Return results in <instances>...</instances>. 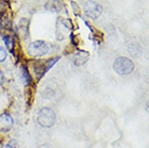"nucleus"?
<instances>
[{"instance_id": "obj_1", "label": "nucleus", "mask_w": 149, "mask_h": 148, "mask_svg": "<svg viewBox=\"0 0 149 148\" xmlns=\"http://www.w3.org/2000/svg\"><path fill=\"white\" fill-rule=\"evenodd\" d=\"M113 71L119 75L127 76L133 73L134 71V63L127 57L121 56L116 59L115 63H113Z\"/></svg>"}, {"instance_id": "obj_2", "label": "nucleus", "mask_w": 149, "mask_h": 148, "mask_svg": "<svg viewBox=\"0 0 149 148\" xmlns=\"http://www.w3.org/2000/svg\"><path fill=\"white\" fill-rule=\"evenodd\" d=\"M55 119L56 117L53 109H51V108L49 107L42 108L38 112V117H37L38 123L41 126H43V128H51L55 123Z\"/></svg>"}, {"instance_id": "obj_3", "label": "nucleus", "mask_w": 149, "mask_h": 148, "mask_svg": "<svg viewBox=\"0 0 149 148\" xmlns=\"http://www.w3.org/2000/svg\"><path fill=\"white\" fill-rule=\"evenodd\" d=\"M102 11H103V8L101 4L93 0H89L84 4V13L91 19H97L102 14Z\"/></svg>"}, {"instance_id": "obj_4", "label": "nucleus", "mask_w": 149, "mask_h": 148, "mask_svg": "<svg viewBox=\"0 0 149 148\" xmlns=\"http://www.w3.org/2000/svg\"><path fill=\"white\" fill-rule=\"evenodd\" d=\"M49 52V47L43 41H34L28 47V53L33 56H42Z\"/></svg>"}, {"instance_id": "obj_5", "label": "nucleus", "mask_w": 149, "mask_h": 148, "mask_svg": "<svg viewBox=\"0 0 149 148\" xmlns=\"http://www.w3.org/2000/svg\"><path fill=\"white\" fill-rule=\"evenodd\" d=\"M13 126V119L9 114L0 115V132H8Z\"/></svg>"}, {"instance_id": "obj_6", "label": "nucleus", "mask_w": 149, "mask_h": 148, "mask_svg": "<svg viewBox=\"0 0 149 148\" xmlns=\"http://www.w3.org/2000/svg\"><path fill=\"white\" fill-rule=\"evenodd\" d=\"M45 8L50 10V11H60L61 9V3L60 1H57V0H50L48 3L45 4Z\"/></svg>"}, {"instance_id": "obj_7", "label": "nucleus", "mask_w": 149, "mask_h": 148, "mask_svg": "<svg viewBox=\"0 0 149 148\" xmlns=\"http://www.w3.org/2000/svg\"><path fill=\"white\" fill-rule=\"evenodd\" d=\"M129 51H130L131 55L137 57V56L141 55V53H142V49H141V47H139L138 45L133 43V45H130V47H129Z\"/></svg>"}, {"instance_id": "obj_8", "label": "nucleus", "mask_w": 149, "mask_h": 148, "mask_svg": "<svg viewBox=\"0 0 149 148\" xmlns=\"http://www.w3.org/2000/svg\"><path fill=\"white\" fill-rule=\"evenodd\" d=\"M22 75H23V78H24V81H25V83L26 84H28L30 82V76L28 75V71H27L26 68H24V67H22Z\"/></svg>"}, {"instance_id": "obj_9", "label": "nucleus", "mask_w": 149, "mask_h": 148, "mask_svg": "<svg viewBox=\"0 0 149 148\" xmlns=\"http://www.w3.org/2000/svg\"><path fill=\"white\" fill-rule=\"evenodd\" d=\"M7 4L4 3V2H2V1H0V19L3 16V14L6 13V11H7Z\"/></svg>"}, {"instance_id": "obj_10", "label": "nucleus", "mask_w": 149, "mask_h": 148, "mask_svg": "<svg viewBox=\"0 0 149 148\" xmlns=\"http://www.w3.org/2000/svg\"><path fill=\"white\" fill-rule=\"evenodd\" d=\"M4 41H6V43H7V47H9V49H10V51L12 52V45H13V40L11 39V37H4L3 38Z\"/></svg>"}, {"instance_id": "obj_11", "label": "nucleus", "mask_w": 149, "mask_h": 148, "mask_svg": "<svg viewBox=\"0 0 149 148\" xmlns=\"http://www.w3.org/2000/svg\"><path fill=\"white\" fill-rule=\"evenodd\" d=\"M7 57V51L2 47H0V62H3Z\"/></svg>"}, {"instance_id": "obj_12", "label": "nucleus", "mask_w": 149, "mask_h": 148, "mask_svg": "<svg viewBox=\"0 0 149 148\" xmlns=\"http://www.w3.org/2000/svg\"><path fill=\"white\" fill-rule=\"evenodd\" d=\"M3 148H16V146H15V143L13 141L10 142L9 144H7L6 146H3Z\"/></svg>"}, {"instance_id": "obj_13", "label": "nucleus", "mask_w": 149, "mask_h": 148, "mask_svg": "<svg viewBox=\"0 0 149 148\" xmlns=\"http://www.w3.org/2000/svg\"><path fill=\"white\" fill-rule=\"evenodd\" d=\"M3 82H4V76L2 74V71H0V87L3 84Z\"/></svg>"}, {"instance_id": "obj_14", "label": "nucleus", "mask_w": 149, "mask_h": 148, "mask_svg": "<svg viewBox=\"0 0 149 148\" xmlns=\"http://www.w3.org/2000/svg\"><path fill=\"white\" fill-rule=\"evenodd\" d=\"M39 148H53V146L50 144H43L41 145V146H39Z\"/></svg>"}]
</instances>
